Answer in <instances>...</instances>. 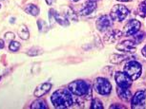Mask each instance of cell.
I'll return each instance as SVG.
<instances>
[{"mask_svg":"<svg viewBox=\"0 0 146 109\" xmlns=\"http://www.w3.org/2000/svg\"><path fill=\"white\" fill-rule=\"evenodd\" d=\"M51 102L56 108H68L74 104L73 94L69 89H58L54 91L51 97Z\"/></svg>","mask_w":146,"mask_h":109,"instance_id":"1","label":"cell"},{"mask_svg":"<svg viewBox=\"0 0 146 109\" xmlns=\"http://www.w3.org/2000/svg\"><path fill=\"white\" fill-rule=\"evenodd\" d=\"M68 89L71 91L72 94L76 95V96L82 97L85 95L89 94L91 92L90 89V84H87L84 81H75L72 82V83L68 86Z\"/></svg>","mask_w":146,"mask_h":109,"instance_id":"2","label":"cell"},{"mask_svg":"<svg viewBox=\"0 0 146 109\" xmlns=\"http://www.w3.org/2000/svg\"><path fill=\"white\" fill-rule=\"evenodd\" d=\"M141 65L137 61H129L124 67V72L132 79V81L137 80L141 75Z\"/></svg>","mask_w":146,"mask_h":109,"instance_id":"3","label":"cell"},{"mask_svg":"<svg viewBox=\"0 0 146 109\" xmlns=\"http://www.w3.org/2000/svg\"><path fill=\"white\" fill-rule=\"evenodd\" d=\"M129 13H130V10L127 9V7H125L124 5L117 4L112 8L110 16H111L112 20L117 22H122L129 15Z\"/></svg>","mask_w":146,"mask_h":109,"instance_id":"4","label":"cell"},{"mask_svg":"<svg viewBox=\"0 0 146 109\" xmlns=\"http://www.w3.org/2000/svg\"><path fill=\"white\" fill-rule=\"evenodd\" d=\"M94 88L98 94L108 96L112 91V84L105 78H96L94 84Z\"/></svg>","mask_w":146,"mask_h":109,"instance_id":"5","label":"cell"},{"mask_svg":"<svg viewBox=\"0 0 146 109\" xmlns=\"http://www.w3.org/2000/svg\"><path fill=\"white\" fill-rule=\"evenodd\" d=\"M140 27H141V24H140L139 21L136 20V19H131V20H129L127 22V24L124 26L122 34H124L125 36H132V35H135L139 31Z\"/></svg>","mask_w":146,"mask_h":109,"instance_id":"6","label":"cell"},{"mask_svg":"<svg viewBox=\"0 0 146 109\" xmlns=\"http://www.w3.org/2000/svg\"><path fill=\"white\" fill-rule=\"evenodd\" d=\"M96 27L100 32L109 31L112 27V18L110 15H101L96 22Z\"/></svg>","mask_w":146,"mask_h":109,"instance_id":"7","label":"cell"},{"mask_svg":"<svg viewBox=\"0 0 146 109\" xmlns=\"http://www.w3.org/2000/svg\"><path fill=\"white\" fill-rule=\"evenodd\" d=\"M146 100V92L144 90H139L132 97V108H141Z\"/></svg>","mask_w":146,"mask_h":109,"instance_id":"8","label":"cell"},{"mask_svg":"<svg viewBox=\"0 0 146 109\" xmlns=\"http://www.w3.org/2000/svg\"><path fill=\"white\" fill-rule=\"evenodd\" d=\"M115 48H117V50L122 51V52H125V53H133L137 50V46H136V43L133 42V41L124 40L118 44V45H117Z\"/></svg>","mask_w":146,"mask_h":109,"instance_id":"9","label":"cell"},{"mask_svg":"<svg viewBox=\"0 0 146 109\" xmlns=\"http://www.w3.org/2000/svg\"><path fill=\"white\" fill-rule=\"evenodd\" d=\"M115 80L118 86L130 87L132 84V79L125 72H117L115 75Z\"/></svg>","mask_w":146,"mask_h":109,"instance_id":"10","label":"cell"},{"mask_svg":"<svg viewBox=\"0 0 146 109\" xmlns=\"http://www.w3.org/2000/svg\"><path fill=\"white\" fill-rule=\"evenodd\" d=\"M122 36V32L118 29H112V31H107L103 37L104 42L107 44L110 43H115L119 39V38Z\"/></svg>","mask_w":146,"mask_h":109,"instance_id":"11","label":"cell"},{"mask_svg":"<svg viewBox=\"0 0 146 109\" xmlns=\"http://www.w3.org/2000/svg\"><path fill=\"white\" fill-rule=\"evenodd\" d=\"M51 88H52V84L50 83H43L39 84V86L35 88L34 95L37 98H41L45 94L48 93V92L51 90Z\"/></svg>","mask_w":146,"mask_h":109,"instance_id":"12","label":"cell"},{"mask_svg":"<svg viewBox=\"0 0 146 109\" xmlns=\"http://www.w3.org/2000/svg\"><path fill=\"white\" fill-rule=\"evenodd\" d=\"M96 9V2H92V1H88L83 5V7L81 8L79 10V13L81 15H89L92 12H94Z\"/></svg>","mask_w":146,"mask_h":109,"instance_id":"13","label":"cell"},{"mask_svg":"<svg viewBox=\"0 0 146 109\" xmlns=\"http://www.w3.org/2000/svg\"><path fill=\"white\" fill-rule=\"evenodd\" d=\"M117 93L119 99H121L124 102H128L129 100L132 98V93L129 89V87H122V86H118L117 88Z\"/></svg>","mask_w":146,"mask_h":109,"instance_id":"14","label":"cell"},{"mask_svg":"<svg viewBox=\"0 0 146 109\" xmlns=\"http://www.w3.org/2000/svg\"><path fill=\"white\" fill-rule=\"evenodd\" d=\"M50 12L53 13L54 21H56L57 24H59V25H61L63 27L69 26V24H70V21H69V19L66 17L64 14H59V13L57 12L56 10H53V9H51Z\"/></svg>","mask_w":146,"mask_h":109,"instance_id":"15","label":"cell"},{"mask_svg":"<svg viewBox=\"0 0 146 109\" xmlns=\"http://www.w3.org/2000/svg\"><path fill=\"white\" fill-rule=\"evenodd\" d=\"M128 59L127 55H119V54H113L110 57V62L113 63V64H120L123 61Z\"/></svg>","mask_w":146,"mask_h":109,"instance_id":"16","label":"cell"},{"mask_svg":"<svg viewBox=\"0 0 146 109\" xmlns=\"http://www.w3.org/2000/svg\"><path fill=\"white\" fill-rule=\"evenodd\" d=\"M25 12L32 16H37L38 13H39V8L34 4H29L25 8Z\"/></svg>","mask_w":146,"mask_h":109,"instance_id":"17","label":"cell"},{"mask_svg":"<svg viewBox=\"0 0 146 109\" xmlns=\"http://www.w3.org/2000/svg\"><path fill=\"white\" fill-rule=\"evenodd\" d=\"M31 108L32 109H45L48 108V106L46 104V102L44 100L41 99H37L35 100V102H33V103L31 104Z\"/></svg>","mask_w":146,"mask_h":109,"instance_id":"18","label":"cell"},{"mask_svg":"<svg viewBox=\"0 0 146 109\" xmlns=\"http://www.w3.org/2000/svg\"><path fill=\"white\" fill-rule=\"evenodd\" d=\"M18 34H19V37L23 40H28L29 37H30L28 28H27L25 25L20 26V28H19V29H18Z\"/></svg>","mask_w":146,"mask_h":109,"instance_id":"19","label":"cell"},{"mask_svg":"<svg viewBox=\"0 0 146 109\" xmlns=\"http://www.w3.org/2000/svg\"><path fill=\"white\" fill-rule=\"evenodd\" d=\"M137 15H139L141 18L146 17V0L142 1L137 8Z\"/></svg>","mask_w":146,"mask_h":109,"instance_id":"20","label":"cell"},{"mask_svg":"<svg viewBox=\"0 0 146 109\" xmlns=\"http://www.w3.org/2000/svg\"><path fill=\"white\" fill-rule=\"evenodd\" d=\"M64 15L69 19V21H78V16L76 15V13L73 12V10L68 8L66 9L65 12H64Z\"/></svg>","mask_w":146,"mask_h":109,"instance_id":"21","label":"cell"},{"mask_svg":"<svg viewBox=\"0 0 146 109\" xmlns=\"http://www.w3.org/2000/svg\"><path fill=\"white\" fill-rule=\"evenodd\" d=\"M91 108L93 109H102L103 108V104L101 102V101L100 99H93L92 102H91Z\"/></svg>","mask_w":146,"mask_h":109,"instance_id":"22","label":"cell"},{"mask_svg":"<svg viewBox=\"0 0 146 109\" xmlns=\"http://www.w3.org/2000/svg\"><path fill=\"white\" fill-rule=\"evenodd\" d=\"M19 48H20V44L18 42H16V41H11L10 43V46H9V48L11 51H13V52H15V51H17L19 50Z\"/></svg>","mask_w":146,"mask_h":109,"instance_id":"23","label":"cell"},{"mask_svg":"<svg viewBox=\"0 0 146 109\" xmlns=\"http://www.w3.org/2000/svg\"><path fill=\"white\" fill-rule=\"evenodd\" d=\"M37 26H38V29H39L40 31H43V28L44 29H48V28H47L46 23L44 21H42V20H38L37 21Z\"/></svg>","mask_w":146,"mask_h":109,"instance_id":"24","label":"cell"},{"mask_svg":"<svg viewBox=\"0 0 146 109\" xmlns=\"http://www.w3.org/2000/svg\"><path fill=\"white\" fill-rule=\"evenodd\" d=\"M5 39L13 41V39H15V34L12 33V32H7V33L5 34Z\"/></svg>","mask_w":146,"mask_h":109,"instance_id":"25","label":"cell"},{"mask_svg":"<svg viewBox=\"0 0 146 109\" xmlns=\"http://www.w3.org/2000/svg\"><path fill=\"white\" fill-rule=\"evenodd\" d=\"M46 3L49 5V6H52V5H54V3H56V0H45Z\"/></svg>","mask_w":146,"mask_h":109,"instance_id":"26","label":"cell"},{"mask_svg":"<svg viewBox=\"0 0 146 109\" xmlns=\"http://www.w3.org/2000/svg\"><path fill=\"white\" fill-rule=\"evenodd\" d=\"M141 54H142V55L144 56V57H146V45L142 48V50H141Z\"/></svg>","mask_w":146,"mask_h":109,"instance_id":"27","label":"cell"},{"mask_svg":"<svg viewBox=\"0 0 146 109\" xmlns=\"http://www.w3.org/2000/svg\"><path fill=\"white\" fill-rule=\"evenodd\" d=\"M4 47H5V42H4V40L0 39V48H4Z\"/></svg>","mask_w":146,"mask_h":109,"instance_id":"28","label":"cell"},{"mask_svg":"<svg viewBox=\"0 0 146 109\" xmlns=\"http://www.w3.org/2000/svg\"><path fill=\"white\" fill-rule=\"evenodd\" d=\"M110 108H123V107L120 105H111L110 106Z\"/></svg>","mask_w":146,"mask_h":109,"instance_id":"29","label":"cell"},{"mask_svg":"<svg viewBox=\"0 0 146 109\" xmlns=\"http://www.w3.org/2000/svg\"><path fill=\"white\" fill-rule=\"evenodd\" d=\"M117 1H120V2H131L133 0H117Z\"/></svg>","mask_w":146,"mask_h":109,"instance_id":"30","label":"cell"},{"mask_svg":"<svg viewBox=\"0 0 146 109\" xmlns=\"http://www.w3.org/2000/svg\"><path fill=\"white\" fill-rule=\"evenodd\" d=\"M88 1H92V2H96V1H98V0H88Z\"/></svg>","mask_w":146,"mask_h":109,"instance_id":"31","label":"cell"},{"mask_svg":"<svg viewBox=\"0 0 146 109\" xmlns=\"http://www.w3.org/2000/svg\"><path fill=\"white\" fill-rule=\"evenodd\" d=\"M72 1H74V2H78V1H79V0H72Z\"/></svg>","mask_w":146,"mask_h":109,"instance_id":"32","label":"cell"},{"mask_svg":"<svg viewBox=\"0 0 146 109\" xmlns=\"http://www.w3.org/2000/svg\"><path fill=\"white\" fill-rule=\"evenodd\" d=\"M0 8H1V5H0Z\"/></svg>","mask_w":146,"mask_h":109,"instance_id":"33","label":"cell"},{"mask_svg":"<svg viewBox=\"0 0 146 109\" xmlns=\"http://www.w3.org/2000/svg\"><path fill=\"white\" fill-rule=\"evenodd\" d=\"M0 80H1V77H0Z\"/></svg>","mask_w":146,"mask_h":109,"instance_id":"34","label":"cell"}]
</instances>
